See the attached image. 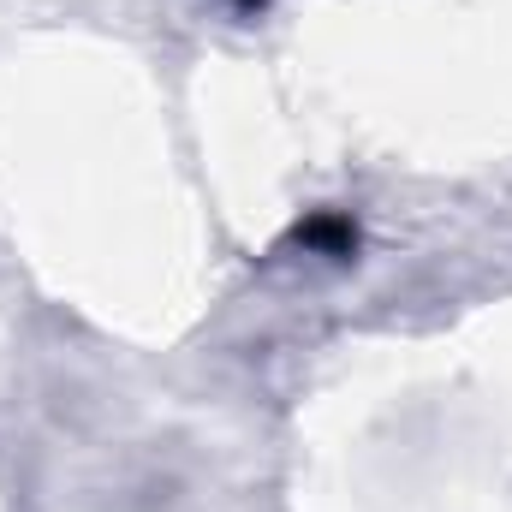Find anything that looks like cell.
<instances>
[{
  "instance_id": "6da1fadb",
  "label": "cell",
  "mask_w": 512,
  "mask_h": 512,
  "mask_svg": "<svg viewBox=\"0 0 512 512\" xmlns=\"http://www.w3.org/2000/svg\"><path fill=\"white\" fill-rule=\"evenodd\" d=\"M304 251H322V256H352L358 251V227L346 215H310L298 233H292Z\"/></svg>"
},
{
  "instance_id": "7a4b0ae2",
  "label": "cell",
  "mask_w": 512,
  "mask_h": 512,
  "mask_svg": "<svg viewBox=\"0 0 512 512\" xmlns=\"http://www.w3.org/2000/svg\"><path fill=\"white\" fill-rule=\"evenodd\" d=\"M239 6H245V12H256V6H262V0H239Z\"/></svg>"
}]
</instances>
